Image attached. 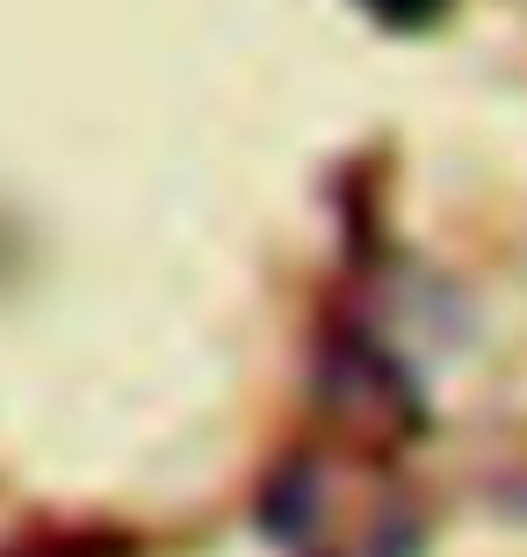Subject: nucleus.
Instances as JSON below:
<instances>
[{"instance_id":"f257e3e1","label":"nucleus","mask_w":527,"mask_h":557,"mask_svg":"<svg viewBox=\"0 0 527 557\" xmlns=\"http://www.w3.org/2000/svg\"><path fill=\"white\" fill-rule=\"evenodd\" d=\"M376 8H384L390 22H419V15H434L441 0H376Z\"/></svg>"}]
</instances>
